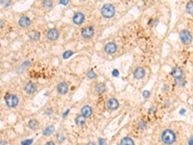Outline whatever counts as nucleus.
Returning a JSON list of instances; mask_svg holds the SVG:
<instances>
[{"instance_id": "e433bc0d", "label": "nucleus", "mask_w": 193, "mask_h": 145, "mask_svg": "<svg viewBox=\"0 0 193 145\" xmlns=\"http://www.w3.org/2000/svg\"><path fill=\"white\" fill-rule=\"evenodd\" d=\"M69 110H67L66 111V112H65V113H64V115H63V117H65V116H66V115H67V113H68L69 112Z\"/></svg>"}, {"instance_id": "1a4fd4ad", "label": "nucleus", "mask_w": 193, "mask_h": 145, "mask_svg": "<svg viewBox=\"0 0 193 145\" xmlns=\"http://www.w3.org/2000/svg\"><path fill=\"white\" fill-rule=\"evenodd\" d=\"M59 37V32L55 28H52L47 33V38L50 41H55Z\"/></svg>"}, {"instance_id": "9b49d317", "label": "nucleus", "mask_w": 193, "mask_h": 145, "mask_svg": "<svg viewBox=\"0 0 193 145\" xmlns=\"http://www.w3.org/2000/svg\"><path fill=\"white\" fill-rule=\"evenodd\" d=\"M57 91L59 93L61 94H66L68 91V87L66 83H59L57 86Z\"/></svg>"}, {"instance_id": "5701e85b", "label": "nucleus", "mask_w": 193, "mask_h": 145, "mask_svg": "<svg viewBox=\"0 0 193 145\" xmlns=\"http://www.w3.org/2000/svg\"><path fill=\"white\" fill-rule=\"evenodd\" d=\"M73 54V52L72 50H67L66 51V52H65L64 54H63V55H62V57H63V58L64 59H68V58H69L70 57L72 56V55Z\"/></svg>"}, {"instance_id": "c85d7f7f", "label": "nucleus", "mask_w": 193, "mask_h": 145, "mask_svg": "<svg viewBox=\"0 0 193 145\" xmlns=\"http://www.w3.org/2000/svg\"><path fill=\"white\" fill-rule=\"evenodd\" d=\"M10 3V1H1V5H3V7H7L9 5Z\"/></svg>"}, {"instance_id": "f257e3e1", "label": "nucleus", "mask_w": 193, "mask_h": 145, "mask_svg": "<svg viewBox=\"0 0 193 145\" xmlns=\"http://www.w3.org/2000/svg\"><path fill=\"white\" fill-rule=\"evenodd\" d=\"M162 141L166 144H171L176 140V135L172 130L167 129L164 130L162 133Z\"/></svg>"}, {"instance_id": "c9c22d12", "label": "nucleus", "mask_w": 193, "mask_h": 145, "mask_svg": "<svg viewBox=\"0 0 193 145\" xmlns=\"http://www.w3.org/2000/svg\"><path fill=\"white\" fill-rule=\"evenodd\" d=\"M86 145H95V144L94 143H93V142H89V143H88L86 144Z\"/></svg>"}, {"instance_id": "f3484780", "label": "nucleus", "mask_w": 193, "mask_h": 145, "mask_svg": "<svg viewBox=\"0 0 193 145\" xmlns=\"http://www.w3.org/2000/svg\"><path fill=\"white\" fill-rule=\"evenodd\" d=\"M75 124L79 126H82L86 123V118L84 115H78L77 117L75 118Z\"/></svg>"}, {"instance_id": "72a5a7b5", "label": "nucleus", "mask_w": 193, "mask_h": 145, "mask_svg": "<svg viewBox=\"0 0 193 145\" xmlns=\"http://www.w3.org/2000/svg\"><path fill=\"white\" fill-rule=\"evenodd\" d=\"M189 145H193V136H192V137L189 139Z\"/></svg>"}, {"instance_id": "c756f323", "label": "nucleus", "mask_w": 193, "mask_h": 145, "mask_svg": "<svg viewBox=\"0 0 193 145\" xmlns=\"http://www.w3.org/2000/svg\"><path fill=\"white\" fill-rule=\"evenodd\" d=\"M142 95H143V96H144V98H148V97L149 96V95H150V93H149V91L145 90L144 92H143Z\"/></svg>"}, {"instance_id": "4468645a", "label": "nucleus", "mask_w": 193, "mask_h": 145, "mask_svg": "<svg viewBox=\"0 0 193 145\" xmlns=\"http://www.w3.org/2000/svg\"><path fill=\"white\" fill-rule=\"evenodd\" d=\"M36 85L33 83H32V82H28L25 87V90L26 91V92L27 93H29V94H31V93H33L34 92L36 91Z\"/></svg>"}, {"instance_id": "b1692460", "label": "nucleus", "mask_w": 193, "mask_h": 145, "mask_svg": "<svg viewBox=\"0 0 193 145\" xmlns=\"http://www.w3.org/2000/svg\"><path fill=\"white\" fill-rule=\"evenodd\" d=\"M42 5L45 8H49L52 6V1H44L42 2Z\"/></svg>"}, {"instance_id": "6ab92c4d", "label": "nucleus", "mask_w": 193, "mask_h": 145, "mask_svg": "<svg viewBox=\"0 0 193 145\" xmlns=\"http://www.w3.org/2000/svg\"><path fill=\"white\" fill-rule=\"evenodd\" d=\"M95 90L97 93H103L106 91V85L104 83H99L95 87Z\"/></svg>"}, {"instance_id": "aec40b11", "label": "nucleus", "mask_w": 193, "mask_h": 145, "mask_svg": "<svg viewBox=\"0 0 193 145\" xmlns=\"http://www.w3.org/2000/svg\"><path fill=\"white\" fill-rule=\"evenodd\" d=\"M28 126H29L30 129L32 130L37 129L39 126L38 121L36 120V119H32V120L28 122Z\"/></svg>"}, {"instance_id": "473e14b6", "label": "nucleus", "mask_w": 193, "mask_h": 145, "mask_svg": "<svg viewBox=\"0 0 193 145\" xmlns=\"http://www.w3.org/2000/svg\"><path fill=\"white\" fill-rule=\"evenodd\" d=\"M177 84L178 85H183V79H181V78L177 79Z\"/></svg>"}, {"instance_id": "ddd939ff", "label": "nucleus", "mask_w": 193, "mask_h": 145, "mask_svg": "<svg viewBox=\"0 0 193 145\" xmlns=\"http://www.w3.org/2000/svg\"><path fill=\"white\" fill-rule=\"evenodd\" d=\"M92 109L90 106H84L81 109L82 115H84L85 118H88L92 114Z\"/></svg>"}, {"instance_id": "39448f33", "label": "nucleus", "mask_w": 193, "mask_h": 145, "mask_svg": "<svg viewBox=\"0 0 193 145\" xmlns=\"http://www.w3.org/2000/svg\"><path fill=\"white\" fill-rule=\"evenodd\" d=\"M117 45L113 42H110L107 43L104 47V50L108 54H114L117 50Z\"/></svg>"}, {"instance_id": "a878e982", "label": "nucleus", "mask_w": 193, "mask_h": 145, "mask_svg": "<svg viewBox=\"0 0 193 145\" xmlns=\"http://www.w3.org/2000/svg\"><path fill=\"white\" fill-rule=\"evenodd\" d=\"M33 143V139H25L23 141L21 142L22 145H30Z\"/></svg>"}, {"instance_id": "cd10ccee", "label": "nucleus", "mask_w": 193, "mask_h": 145, "mask_svg": "<svg viewBox=\"0 0 193 145\" xmlns=\"http://www.w3.org/2000/svg\"><path fill=\"white\" fill-rule=\"evenodd\" d=\"M99 145H107L106 141L105 140V139H103V138H100V139H99Z\"/></svg>"}, {"instance_id": "2f4dec72", "label": "nucleus", "mask_w": 193, "mask_h": 145, "mask_svg": "<svg viewBox=\"0 0 193 145\" xmlns=\"http://www.w3.org/2000/svg\"><path fill=\"white\" fill-rule=\"evenodd\" d=\"M69 1H68V0H66V1H64V0H61V1H59V4H61V5H63L64 6H66L68 4Z\"/></svg>"}, {"instance_id": "393cba45", "label": "nucleus", "mask_w": 193, "mask_h": 145, "mask_svg": "<svg viewBox=\"0 0 193 145\" xmlns=\"http://www.w3.org/2000/svg\"><path fill=\"white\" fill-rule=\"evenodd\" d=\"M87 77L90 79H94L95 78H96V75L93 70H90V72L88 73Z\"/></svg>"}, {"instance_id": "6e6552de", "label": "nucleus", "mask_w": 193, "mask_h": 145, "mask_svg": "<svg viewBox=\"0 0 193 145\" xmlns=\"http://www.w3.org/2000/svg\"><path fill=\"white\" fill-rule=\"evenodd\" d=\"M107 108L111 110H115L118 109L119 103L117 99L115 98H111L107 102Z\"/></svg>"}, {"instance_id": "7ed1b4c3", "label": "nucleus", "mask_w": 193, "mask_h": 145, "mask_svg": "<svg viewBox=\"0 0 193 145\" xmlns=\"http://www.w3.org/2000/svg\"><path fill=\"white\" fill-rule=\"evenodd\" d=\"M5 102H6V104L8 107L14 108L16 107L18 104L19 99L16 95L10 94L5 99Z\"/></svg>"}, {"instance_id": "dca6fc26", "label": "nucleus", "mask_w": 193, "mask_h": 145, "mask_svg": "<svg viewBox=\"0 0 193 145\" xmlns=\"http://www.w3.org/2000/svg\"><path fill=\"white\" fill-rule=\"evenodd\" d=\"M28 37L33 41H38L40 38V33L38 31L32 30L28 33Z\"/></svg>"}, {"instance_id": "f03ea898", "label": "nucleus", "mask_w": 193, "mask_h": 145, "mask_svg": "<svg viewBox=\"0 0 193 145\" xmlns=\"http://www.w3.org/2000/svg\"><path fill=\"white\" fill-rule=\"evenodd\" d=\"M101 14L105 18H111L114 16L115 9L112 4H105L101 8Z\"/></svg>"}, {"instance_id": "f704fd0d", "label": "nucleus", "mask_w": 193, "mask_h": 145, "mask_svg": "<svg viewBox=\"0 0 193 145\" xmlns=\"http://www.w3.org/2000/svg\"><path fill=\"white\" fill-rule=\"evenodd\" d=\"M45 145H55V144L54 143H53V142L50 141V142H48V143L45 144Z\"/></svg>"}, {"instance_id": "7c9ffc66", "label": "nucleus", "mask_w": 193, "mask_h": 145, "mask_svg": "<svg viewBox=\"0 0 193 145\" xmlns=\"http://www.w3.org/2000/svg\"><path fill=\"white\" fill-rule=\"evenodd\" d=\"M112 75L114 77H117L119 75V72L118 70L117 69H114L112 72Z\"/></svg>"}, {"instance_id": "0eeeda50", "label": "nucleus", "mask_w": 193, "mask_h": 145, "mask_svg": "<svg viewBox=\"0 0 193 145\" xmlns=\"http://www.w3.org/2000/svg\"><path fill=\"white\" fill-rule=\"evenodd\" d=\"M85 17L84 14L82 12H77L75 14V15L73 17V21L76 25H81L83 23L84 21Z\"/></svg>"}, {"instance_id": "4be33fe9", "label": "nucleus", "mask_w": 193, "mask_h": 145, "mask_svg": "<svg viewBox=\"0 0 193 145\" xmlns=\"http://www.w3.org/2000/svg\"><path fill=\"white\" fill-rule=\"evenodd\" d=\"M186 10L189 14H193V2H189L187 4Z\"/></svg>"}, {"instance_id": "bb28decb", "label": "nucleus", "mask_w": 193, "mask_h": 145, "mask_svg": "<svg viewBox=\"0 0 193 145\" xmlns=\"http://www.w3.org/2000/svg\"><path fill=\"white\" fill-rule=\"evenodd\" d=\"M57 139L58 142H60V143H61V142L64 141L65 137L62 133H58L57 135Z\"/></svg>"}, {"instance_id": "423d86ee", "label": "nucleus", "mask_w": 193, "mask_h": 145, "mask_svg": "<svg viewBox=\"0 0 193 145\" xmlns=\"http://www.w3.org/2000/svg\"><path fill=\"white\" fill-rule=\"evenodd\" d=\"M94 34V29L92 27H85L82 31V36H83L84 38L88 39L92 38V37Z\"/></svg>"}, {"instance_id": "9d476101", "label": "nucleus", "mask_w": 193, "mask_h": 145, "mask_svg": "<svg viewBox=\"0 0 193 145\" xmlns=\"http://www.w3.org/2000/svg\"><path fill=\"white\" fill-rule=\"evenodd\" d=\"M31 24L30 19L27 16H23L19 19V25L21 27L23 28H28Z\"/></svg>"}, {"instance_id": "f8f14e48", "label": "nucleus", "mask_w": 193, "mask_h": 145, "mask_svg": "<svg viewBox=\"0 0 193 145\" xmlns=\"http://www.w3.org/2000/svg\"><path fill=\"white\" fill-rule=\"evenodd\" d=\"M145 76V70L142 67H138L136 69L134 72V77L135 79H140L144 78Z\"/></svg>"}, {"instance_id": "4c0bfd02", "label": "nucleus", "mask_w": 193, "mask_h": 145, "mask_svg": "<svg viewBox=\"0 0 193 145\" xmlns=\"http://www.w3.org/2000/svg\"><path fill=\"white\" fill-rule=\"evenodd\" d=\"M192 110H193V106H192Z\"/></svg>"}, {"instance_id": "2eb2a0df", "label": "nucleus", "mask_w": 193, "mask_h": 145, "mask_svg": "<svg viewBox=\"0 0 193 145\" xmlns=\"http://www.w3.org/2000/svg\"><path fill=\"white\" fill-rule=\"evenodd\" d=\"M183 72L182 70H181L180 68L179 67H175L173 68L171 72V75L174 77V78L178 79L180 78V77L182 75Z\"/></svg>"}, {"instance_id": "20e7f679", "label": "nucleus", "mask_w": 193, "mask_h": 145, "mask_svg": "<svg viewBox=\"0 0 193 145\" xmlns=\"http://www.w3.org/2000/svg\"><path fill=\"white\" fill-rule=\"evenodd\" d=\"M180 38L183 44L189 45L192 42V36L189 31L186 30H181L180 33Z\"/></svg>"}, {"instance_id": "a211bd4d", "label": "nucleus", "mask_w": 193, "mask_h": 145, "mask_svg": "<svg viewBox=\"0 0 193 145\" xmlns=\"http://www.w3.org/2000/svg\"><path fill=\"white\" fill-rule=\"evenodd\" d=\"M120 145H135V143L131 138L124 137L120 141Z\"/></svg>"}, {"instance_id": "412c9836", "label": "nucleus", "mask_w": 193, "mask_h": 145, "mask_svg": "<svg viewBox=\"0 0 193 145\" xmlns=\"http://www.w3.org/2000/svg\"><path fill=\"white\" fill-rule=\"evenodd\" d=\"M55 130V127L53 126V125H51V126L47 127L46 129H45L43 131V135H48L52 133Z\"/></svg>"}]
</instances>
